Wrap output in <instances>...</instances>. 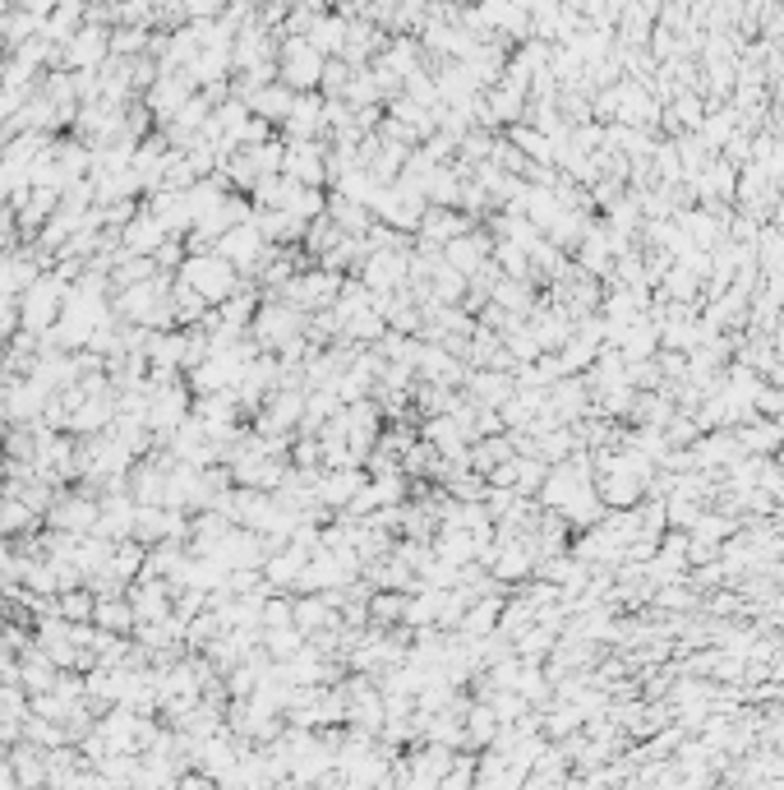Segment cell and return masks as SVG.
<instances>
[{"label": "cell", "instance_id": "cell-8", "mask_svg": "<svg viewBox=\"0 0 784 790\" xmlns=\"http://www.w3.org/2000/svg\"><path fill=\"white\" fill-rule=\"evenodd\" d=\"M97 513H102L97 495H88V490H61V495H56V505L47 509V523L56 532H97Z\"/></svg>", "mask_w": 784, "mask_h": 790}, {"label": "cell", "instance_id": "cell-31", "mask_svg": "<svg viewBox=\"0 0 784 790\" xmlns=\"http://www.w3.org/2000/svg\"><path fill=\"white\" fill-rule=\"evenodd\" d=\"M171 301H175V329H194V324H199L212 311V305L199 292H194L189 282H181V278L171 282Z\"/></svg>", "mask_w": 784, "mask_h": 790}, {"label": "cell", "instance_id": "cell-39", "mask_svg": "<svg viewBox=\"0 0 784 790\" xmlns=\"http://www.w3.org/2000/svg\"><path fill=\"white\" fill-rule=\"evenodd\" d=\"M494 736H499L494 707H470L466 712V744H494Z\"/></svg>", "mask_w": 784, "mask_h": 790}, {"label": "cell", "instance_id": "cell-24", "mask_svg": "<svg viewBox=\"0 0 784 790\" xmlns=\"http://www.w3.org/2000/svg\"><path fill=\"white\" fill-rule=\"evenodd\" d=\"M148 214H157L167 222V231H185V227H194V214H189V199H185V190H152V199L144 204Z\"/></svg>", "mask_w": 784, "mask_h": 790}, {"label": "cell", "instance_id": "cell-30", "mask_svg": "<svg viewBox=\"0 0 784 790\" xmlns=\"http://www.w3.org/2000/svg\"><path fill=\"white\" fill-rule=\"evenodd\" d=\"M346 33H351V24H346L342 14H319V19H314V24H309V33H305V37H309V42L319 47L323 56H332V51L342 56V47H346Z\"/></svg>", "mask_w": 784, "mask_h": 790}, {"label": "cell", "instance_id": "cell-7", "mask_svg": "<svg viewBox=\"0 0 784 790\" xmlns=\"http://www.w3.org/2000/svg\"><path fill=\"white\" fill-rule=\"evenodd\" d=\"M338 292H342V274H332V268H309V274H296L286 287H282V296L296 305V311H328L332 301H338Z\"/></svg>", "mask_w": 784, "mask_h": 790}, {"label": "cell", "instance_id": "cell-27", "mask_svg": "<svg viewBox=\"0 0 784 790\" xmlns=\"http://www.w3.org/2000/svg\"><path fill=\"white\" fill-rule=\"evenodd\" d=\"M5 758H10L14 777L24 781V786H42L47 781V749H37L28 740H14V749H10Z\"/></svg>", "mask_w": 784, "mask_h": 790}, {"label": "cell", "instance_id": "cell-5", "mask_svg": "<svg viewBox=\"0 0 784 790\" xmlns=\"http://www.w3.org/2000/svg\"><path fill=\"white\" fill-rule=\"evenodd\" d=\"M323 51L309 42V37H301V33H291L286 42H282V51H278V80L286 84V88H296V93H309V88H319V80H323Z\"/></svg>", "mask_w": 784, "mask_h": 790}, {"label": "cell", "instance_id": "cell-33", "mask_svg": "<svg viewBox=\"0 0 784 790\" xmlns=\"http://www.w3.org/2000/svg\"><path fill=\"white\" fill-rule=\"evenodd\" d=\"M51 610L61 615V620H93V610H97V596H93V587L88 583H78V587H70V592H61L51 601Z\"/></svg>", "mask_w": 784, "mask_h": 790}, {"label": "cell", "instance_id": "cell-12", "mask_svg": "<svg viewBox=\"0 0 784 790\" xmlns=\"http://www.w3.org/2000/svg\"><path fill=\"white\" fill-rule=\"evenodd\" d=\"M489 255H494V241H489L485 231H462V236H453V241L443 245V259L453 264L457 274H466V282L480 274Z\"/></svg>", "mask_w": 784, "mask_h": 790}, {"label": "cell", "instance_id": "cell-19", "mask_svg": "<svg viewBox=\"0 0 784 790\" xmlns=\"http://www.w3.org/2000/svg\"><path fill=\"white\" fill-rule=\"evenodd\" d=\"M416 231H420V241H425V245H448L453 236H462V231H470V218L453 214L448 204H429Z\"/></svg>", "mask_w": 784, "mask_h": 790}, {"label": "cell", "instance_id": "cell-32", "mask_svg": "<svg viewBox=\"0 0 784 790\" xmlns=\"http://www.w3.org/2000/svg\"><path fill=\"white\" fill-rule=\"evenodd\" d=\"M328 218L338 222L346 236H356V231H365L369 222H375V214H369V204H360V199H346V195H332L328 199Z\"/></svg>", "mask_w": 784, "mask_h": 790}, {"label": "cell", "instance_id": "cell-25", "mask_svg": "<svg viewBox=\"0 0 784 790\" xmlns=\"http://www.w3.org/2000/svg\"><path fill=\"white\" fill-rule=\"evenodd\" d=\"M660 296L664 301H678V305H697L701 301V278L693 274L688 264H670L664 268V278H660Z\"/></svg>", "mask_w": 784, "mask_h": 790}, {"label": "cell", "instance_id": "cell-2", "mask_svg": "<svg viewBox=\"0 0 784 790\" xmlns=\"http://www.w3.org/2000/svg\"><path fill=\"white\" fill-rule=\"evenodd\" d=\"M70 282L56 274V268H42L24 292H19V329L28 333H47L56 319H61V305H65Z\"/></svg>", "mask_w": 784, "mask_h": 790}, {"label": "cell", "instance_id": "cell-17", "mask_svg": "<svg viewBox=\"0 0 784 790\" xmlns=\"http://www.w3.org/2000/svg\"><path fill=\"white\" fill-rule=\"evenodd\" d=\"M249 222L264 231L268 245H291V241H301L305 227H309L305 218L291 214V208H259V204H254V218H249Z\"/></svg>", "mask_w": 784, "mask_h": 790}, {"label": "cell", "instance_id": "cell-47", "mask_svg": "<svg viewBox=\"0 0 784 790\" xmlns=\"http://www.w3.org/2000/svg\"><path fill=\"white\" fill-rule=\"evenodd\" d=\"M5 430H10V416H5V408H0V439H5Z\"/></svg>", "mask_w": 784, "mask_h": 790}, {"label": "cell", "instance_id": "cell-36", "mask_svg": "<svg viewBox=\"0 0 784 790\" xmlns=\"http://www.w3.org/2000/svg\"><path fill=\"white\" fill-rule=\"evenodd\" d=\"M254 311H259V296H254V292H231V296L218 305V319L231 324V329H249Z\"/></svg>", "mask_w": 784, "mask_h": 790}, {"label": "cell", "instance_id": "cell-13", "mask_svg": "<svg viewBox=\"0 0 784 790\" xmlns=\"http://www.w3.org/2000/svg\"><path fill=\"white\" fill-rule=\"evenodd\" d=\"M448 767H453V749L429 740L420 754H411V763L402 767V781H406V786H443Z\"/></svg>", "mask_w": 784, "mask_h": 790}, {"label": "cell", "instance_id": "cell-44", "mask_svg": "<svg viewBox=\"0 0 784 790\" xmlns=\"http://www.w3.org/2000/svg\"><path fill=\"white\" fill-rule=\"evenodd\" d=\"M282 624H296L291 601H282V596H268V601H264V629H282Z\"/></svg>", "mask_w": 784, "mask_h": 790}, {"label": "cell", "instance_id": "cell-28", "mask_svg": "<svg viewBox=\"0 0 784 790\" xmlns=\"http://www.w3.org/2000/svg\"><path fill=\"white\" fill-rule=\"evenodd\" d=\"M586 231H591V218H586L581 208H563V214L544 227V236L554 241V245L563 250V255H567V250H577V245H581Z\"/></svg>", "mask_w": 784, "mask_h": 790}, {"label": "cell", "instance_id": "cell-15", "mask_svg": "<svg viewBox=\"0 0 784 790\" xmlns=\"http://www.w3.org/2000/svg\"><path fill=\"white\" fill-rule=\"evenodd\" d=\"M517 389V379L507 370H466V398L476 402V408H503L507 393Z\"/></svg>", "mask_w": 784, "mask_h": 790}, {"label": "cell", "instance_id": "cell-14", "mask_svg": "<svg viewBox=\"0 0 784 790\" xmlns=\"http://www.w3.org/2000/svg\"><path fill=\"white\" fill-rule=\"evenodd\" d=\"M167 236H175V231H167V222L148 214V208H139L125 227H121V250H130V255H152L157 245H162Z\"/></svg>", "mask_w": 784, "mask_h": 790}, {"label": "cell", "instance_id": "cell-22", "mask_svg": "<svg viewBox=\"0 0 784 790\" xmlns=\"http://www.w3.org/2000/svg\"><path fill=\"white\" fill-rule=\"evenodd\" d=\"M291 107H296V88H286L282 80L259 84V88H254V98H249V111L264 116V121H272V125H282L291 116Z\"/></svg>", "mask_w": 784, "mask_h": 790}, {"label": "cell", "instance_id": "cell-11", "mask_svg": "<svg viewBox=\"0 0 784 790\" xmlns=\"http://www.w3.org/2000/svg\"><path fill=\"white\" fill-rule=\"evenodd\" d=\"M111 56V33L97 24H78V33L65 42V70H97Z\"/></svg>", "mask_w": 784, "mask_h": 790}, {"label": "cell", "instance_id": "cell-45", "mask_svg": "<svg viewBox=\"0 0 784 790\" xmlns=\"http://www.w3.org/2000/svg\"><path fill=\"white\" fill-rule=\"evenodd\" d=\"M784 412V389L780 384H761V393H757V416H780Z\"/></svg>", "mask_w": 784, "mask_h": 790}, {"label": "cell", "instance_id": "cell-35", "mask_svg": "<svg viewBox=\"0 0 784 790\" xmlns=\"http://www.w3.org/2000/svg\"><path fill=\"white\" fill-rule=\"evenodd\" d=\"M305 647V633L296 624H282V629H264V652L272 661H291L296 652Z\"/></svg>", "mask_w": 784, "mask_h": 790}, {"label": "cell", "instance_id": "cell-16", "mask_svg": "<svg viewBox=\"0 0 784 790\" xmlns=\"http://www.w3.org/2000/svg\"><path fill=\"white\" fill-rule=\"evenodd\" d=\"M323 125H328V116H323L319 93H296V107H291V116L282 121L286 139H319Z\"/></svg>", "mask_w": 784, "mask_h": 790}, {"label": "cell", "instance_id": "cell-43", "mask_svg": "<svg viewBox=\"0 0 784 790\" xmlns=\"http://www.w3.org/2000/svg\"><path fill=\"white\" fill-rule=\"evenodd\" d=\"M185 255H189V250L181 245V231H175V236H167L162 245L152 250V264H157V268H162V274H167V268H181V264H185Z\"/></svg>", "mask_w": 784, "mask_h": 790}, {"label": "cell", "instance_id": "cell-40", "mask_svg": "<svg viewBox=\"0 0 784 790\" xmlns=\"http://www.w3.org/2000/svg\"><path fill=\"white\" fill-rule=\"evenodd\" d=\"M402 610H406L402 592H375V601H369V620H375L379 629H388V624H402Z\"/></svg>", "mask_w": 784, "mask_h": 790}, {"label": "cell", "instance_id": "cell-1", "mask_svg": "<svg viewBox=\"0 0 784 790\" xmlns=\"http://www.w3.org/2000/svg\"><path fill=\"white\" fill-rule=\"evenodd\" d=\"M171 282L167 274H152L144 282L115 287L111 311L125 324H144V329H175V301H171Z\"/></svg>", "mask_w": 784, "mask_h": 790}, {"label": "cell", "instance_id": "cell-21", "mask_svg": "<svg viewBox=\"0 0 784 790\" xmlns=\"http://www.w3.org/2000/svg\"><path fill=\"white\" fill-rule=\"evenodd\" d=\"M577 255V264L586 268V274H596V278H610L614 274V250H610V231L604 227H596L591 222V231L581 236V245L573 250Z\"/></svg>", "mask_w": 784, "mask_h": 790}, {"label": "cell", "instance_id": "cell-29", "mask_svg": "<svg viewBox=\"0 0 784 790\" xmlns=\"http://www.w3.org/2000/svg\"><path fill=\"white\" fill-rule=\"evenodd\" d=\"M37 523H42L37 509H28L19 495H0V536H28Z\"/></svg>", "mask_w": 784, "mask_h": 790}, {"label": "cell", "instance_id": "cell-46", "mask_svg": "<svg viewBox=\"0 0 784 790\" xmlns=\"http://www.w3.org/2000/svg\"><path fill=\"white\" fill-rule=\"evenodd\" d=\"M771 227H775V231H784V195H780V199H775V208H771Z\"/></svg>", "mask_w": 784, "mask_h": 790}, {"label": "cell", "instance_id": "cell-48", "mask_svg": "<svg viewBox=\"0 0 784 790\" xmlns=\"http://www.w3.org/2000/svg\"><path fill=\"white\" fill-rule=\"evenodd\" d=\"M0 370H5V342H0Z\"/></svg>", "mask_w": 784, "mask_h": 790}, {"label": "cell", "instance_id": "cell-10", "mask_svg": "<svg viewBox=\"0 0 784 790\" xmlns=\"http://www.w3.org/2000/svg\"><path fill=\"white\" fill-rule=\"evenodd\" d=\"M282 171L301 185H323L328 181V148L319 139H286Z\"/></svg>", "mask_w": 784, "mask_h": 790}, {"label": "cell", "instance_id": "cell-42", "mask_svg": "<svg viewBox=\"0 0 784 790\" xmlns=\"http://www.w3.org/2000/svg\"><path fill=\"white\" fill-rule=\"evenodd\" d=\"M651 601H656L660 610H693V606H697V592H693V587L678 578V583H664V587H656V596H651Z\"/></svg>", "mask_w": 784, "mask_h": 790}, {"label": "cell", "instance_id": "cell-6", "mask_svg": "<svg viewBox=\"0 0 784 790\" xmlns=\"http://www.w3.org/2000/svg\"><path fill=\"white\" fill-rule=\"evenodd\" d=\"M218 255H226V259L235 264V274L254 278V274H259V268L268 264L272 245L264 241V231L254 227V222H235L231 231H222V236H218Z\"/></svg>", "mask_w": 784, "mask_h": 790}, {"label": "cell", "instance_id": "cell-18", "mask_svg": "<svg viewBox=\"0 0 784 790\" xmlns=\"http://www.w3.org/2000/svg\"><path fill=\"white\" fill-rule=\"evenodd\" d=\"M365 472L360 467H332V472H319V505L328 509H346L351 499H356V490L365 486Z\"/></svg>", "mask_w": 784, "mask_h": 790}, {"label": "cell", "instance_id": "cell-37", "mask_svg": "<svg viewBox=\"0 0 784 790\" xmlns=\"http://www.w3.org/2000/svg\"><path fill=\"white\" fill-rule=\"evenodd\" d=\"M507 139H513L526 158L531 162H554V139H549L544 130H526V125H513V134H507Z\"/></svg>", "mask_w": 784, "mask_h": 790}, {"label": "cell", "instance_id": "cell-41", "mask_svg": "<svg viewBox=\"0 0 784 790\" xmlns=\"http://www.w3.org/2000/svg\"><path fill=\"white\" fill-rule=\"evenodd\" d=\"M148 42H152V37H148L144 24H125V28L111 33V56H144Z\"/></svg>", "mask_w": 784, "mask_h": 790}, {"label": "cell", "instance_id": "cell-34", "mask_svg": "<svg viewBox=\"0 0 784 790\" xmlns=\"http://www.w3.org/2000/svg\"><path fill=\"white\" fill-rule=\"evenodd\" d=\"M701 116H706V102L697 98V93H678L674 107L664 111V125H670L674 134H683V130H697Z\"/></svg>", "mask_w": 784, "mask_h": 790}, {"label": "cell", "instance_id": "cell-9", "mask_svg": "<svg viewBox=\"0 0 784 790\" xmlns=\"http://www.w3.org/2000/svg\"><path fill=\"white\" fill-rule=\"evenodd\" d=\"M194 98V80H189V70L185 74H157V80L148 84V93H144V102H148V111H152V121L162 125V121H171L175 111H181L185 102Z\"/></svg>", "mask_w": 784, "mask_h": 790}, {"label": "cell", "instance_id": "cell-26", "mask_svg": "<svg viewBox=\"0 0 784 790\" xmlns=\"http://www.w3.org/2000/svg\"><path fill=\"white\" fill-rule=\"evenodd\" d=\"M499 615H503V601L499 596H476V601L466 606V615H462V633L466 639H489V633L499 629Z\"/></svg>", "mask_w": 784, "mask_h": 790}, {"label": "cell", "instance_id": "cell-3", "mask_svg": "<svg viewBox=\"0 0 784 790\" xmlns=\"http://www.w3.org/2000/svg\"><path fill=\"white\" fill-rule=\"evenodd\" d=\"M175 278L189 282L208 305H222L231 292H241V274H235V264L226 255H218V250H208V255H185V264L175 268Z\"/></svg>", "mask_w": 784, "mask_h": 790}, {"label": "cell", "instance_id": "cell-20", "mask_svg": "<svg viewBox=\"0 0 784 790\" xmlns=\"http://www.w3.org/2000/svg\"><path fill=\"white\" fill-rule=\"evenodd\" d=\"M734 435H738V445H743V453H752V458H775L780 453V445H784V430L775 426L771 416H752V421H743V426H734Z\"/></svg>", "mask_w": 784, "mask_h": 790}, {"label": "cell", "instance_id": "cell-23", "mask_svg": "<svg viewBox=\"0 0 784 790\" xmlns=\"http://www.w3.org/2000/svg\"><path fill=\"white\" fill-rule=\"evenodd\" d=\"M93 624L107 629V633H130L134 639V624H139V615H134L130 596H97V610H93Z\"/></svg>", "mask_w": 784, "mask_h": 790}, {"label": "cell", "instance_id": "cell-4", "mask_svg": "<svg viewBox=\"0 0 784 790\" xmlns=\"http://www.w3.org/2000/svg\"><path fill=\"white\" fill-rule=\"evenodd\" d=\"M305 311H296L286 296H268L259 311H254V319H249V333H254V342L264 347V352H272L278 356L286 342H296V338H305Z\"/></svg>", "mask_w": 784, "mask_h": 790}, {"label": "cell", "instance_id": "cell-38", "mask_svg": "<svg viewBox=\"0 0 784 790\" xmlns=\"http://www.w3.org/2000/svg\"><path fill=\"white\" fill-rule=\"evenodd\" d=\"M286 208H291L296 218H305V222L323 218V214H328V195H323V185H296V195L286 199Z\"/></svg>", "mask_w": 784, "mask_h": 790}]
</instances>
